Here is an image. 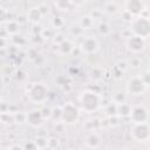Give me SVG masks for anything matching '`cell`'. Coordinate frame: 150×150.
Listing matches in <instances>:
<instances>
[{"instance_id": "cell-1", "label": "cell", "mask_w": 150, "mask_h": 150, "mask_svg": "<svg viewBox=\"0 0 150 150\" xmlns=\"http://www.w3.org/2000/svg\"><path fill=\"white\" fill-rule=\"evenodd\" d=\"M130 32L141 39L146 40L150 35V20L148 16L138 15L130 20Z\"/></svg>"}, {"instance_id": "cell-2", "label": "cell", "mask_w": 150, "mask_h": 150, "mask_svg": "<svg viewBox=\"0 0 150 150\" xmlns=\"http://www.w3.org/2000/svg\"><path fill=\"white\" fill-rule=\"evenodd\" d=\"M80 107L81 109L87 112V114H91L94 111H96L100 108L101 104V96L91 90H86L80 95Z\"/></svg>"}, {"instance_id": "cell-3", "label": "cell", "mask_w": 150, "mask_h": 150, "mask_svg": "<svg viewBox=\"0 0 150 150\" xmlns=\"http://www.w3.org/2000/svg\"><path fill=\"white\" fill-rule=\"evenodd\" d=\"M130 136L134 141L143 143L150 138V127L148 122H139L132 123L130 128Z\"/></svg>"}, {"instance_id": "cell-4", "label": "cell", "mask_w": 150, "mask_h": 150, "mask_svg": "<svg viewBox=\"0 0 150 150\" xmlns=\"http://www.w3.org/2000/svg\"><path fill=\"white\" fill-rule=\"evenodd\" d=\"M28 98L34 103H43L48 96V89L42 83H34L28 89Z\"/></svg>"}, {"instance_id": "cell-5", "label": "cell", "mask_w": 150, "mask_h": 150, "mask_svg": "<svg viewBox=\"0 0 150 150\" xmlns=\"http://www.w3.org/2000/svg\"><path fill=\"white\" fill-rule=\"evenodd\" d=\"M80 117V109L74 103H66L61 107V121L66 124L77 122Z\"/></svg>"}, {"instance_id": "cell-6", "label": "cell", "mask_w": 150, "mask_h": 150, "mask_svg": "<svg viewBox=\"0 0 150 150\" xmlns=\"http://www.w3.org/2000/svg\"><path fill=\"white\" fill-rule=\"evenodd\" d=\"M148 87L144 84V82L141 80L139 76H132L127 81L125 84V90L128 94L132 96H139L143 95L146 91Z\"/></svg>"}, {"instance_id": "cell-7", "label": "cell", "mask_w": 150, "mask_h": 150, "mask_svg": "<svg viewBox=\"0 0 150 150\" xmlns=\"http://www.w3.org/2000/svg\"><path fill=\"white\" fill-rule=\"evenodd\" d=\"M100 49V42L95 36H86L80 43V50L86 55H93Z\"/></svg>"}, {"instance_id": "cell-8", "label": "cell", "mask_w": 150, "mask_h": 150, "mask_svg": "<svg viewBox=\"0 0 150 150\" xmlns=\"http://www.w3.org/2000/svg\"><path fill=\"white\" fill-rule=\"evenodd\" d=\"M124 9H125L124 12L129 13L134 18V16H138V15L143 14V12L146 9V7H145L143 0H125Z\"/></svg>"}, {"instance_id": "cell-9", "label": "cell", "mask_w": 150, "mask_h": 150, "mask_svg": "<svg viewBox=\"0 0 150 150\" xmlns=\"http://www.w3.org/2000/svg\"><path fill=\"white\" fill-rule=\"evenodd\" d=\"M130 120L132 123H139V122H148L149 120V111L144 105H136L131 108Z\"/></svg>"}, {"instance_id": "cell-10", "label": "cell", "mask_w": 150, "mask_h": 150, "mask_svg": "<svg viewBox=\"0 0 150 150\" xmlns=\"http://www.w3.org/2000/svg\"><path fill=\"white\" fill-rule=\"evenodd\" d=\"M25 121L33 128H38L42 124V121H43V116L41 114V110H32L29 111L26 116H25Z\"/></svg>"}, {"instance_id": "cell-11", "label": "cell", "mask_w": 150, "mask_h": 150, "mask_svg": "<svg viewBox=\"0 0 150 150\" xmlns=\"http://www.w3.org/2000/svg\"><path fill=\"white\" fill-rule=\"evenodd\" d=\"M127 46L129 48V50H131L132 53H139L144 49L145 47V40L144 39H141L136 35H131L129 39H128V42H127Z\"/></svg>"}, {"instance_id": "cell-12", "label": "cell", "mask_w": 150, "mask_h": 150, "mask_svg": "<svg viewBox=\"0 0 150 150\" xmlns=\"http://www.w3.org/2000/svg\"><path fill=\"white\" fill-rule=\"evenodd\" d=\"M42 18V13L39 7H33L27 12V20L32 23H38Z\"/></svg>"}, {"instance_id": "cell-13", "label": "cell", "mask_w": 150, "mask_h": 150, "mask_svg": "<svg viewBox=\"0 0 150 150\" xmlns=\"http://www.w3.org/2000/svg\"><path fill=\"white\" fill-rule=\"evenodd\" d=\"M79 26L84 30V29H90L94 26V18L90 15H83L79 20Z\"/></svg>"}, {"instance_id": "cell-14", "label": "cell", "mask_w": 150, "mask_h": 150, "mask_svg": "<svg viewBox=\"0 0 150 150\" xmlns=\"http://www.w3.org/2000/svg\"><path fill=\"white\" fill-rule=\"evenodd\" d=\"M131 111V105L129 103L122 102L117 104V115L121 117H128Z\"/></svg>"}, {"instance_id": "cell-15", "label": "cell", "mask_w": 150, "mask_h": 150, "mask_svg": "<svg viewBox=\"0 0 150 150\" xmlns=\"http://www.w3.org/2000/svg\"><path fill=\"white\" fill-rule=\"evenodd\" d=\"M100 143H101V139H100L98 135L95 134V132L90 134V135L87 137V139H86V144H87L89 148H98V146H100Z\"/></svg>"}, {"instance_id": "cell-16", "label": "cell", "mask_w": 150, "mask_h": 150, "mask_svg": "<svg viewBox=\"0 0 150 150\" xmlns=\"http://www.w3.org/2000/svg\"><path fill=\"white\" fill-rule=\"evenodd\" d=\"M19 28H20V25L15 21V20H9L7 23H6V32L11 35H15L19 33Z\"/></svg>"}, {"instance_id": "cell-17", "label": "cell", "mask_w": 150, "mask_h": 150, "mask_svg": "<svg viewBox=\"0 0 150 150\" xmlns=\"http://www.w3.org/2000/svg\"><path fill=\"white\" fill-rule=\"evenodd\" d=\"M73 43L69 41V40H62L60 43H59V49H60V52L62 53V54H69V53H71V50H73Z\"/></svg>"}, {"instance_id": "cell-18", "label": "cell", "mask_w": 150, "mask_h": 150, "mask_svg": "<svg viewBox=\"0 0 150 150\" xmlns=\"http://www.w3.org/2000/svg\"><path fill=\"white\" fill-rule=\"evenodd\" d=\"M71 5H73L71 0H55V7L59 11H62V12L69 11Z\"/></svg>"}, {"instance_id": "cell-19", "label": "cell", "mask_w": 150, "mask_h": 150, "mask_svg": "<svg viewBox=\"0 0 150 150\" xmlns=\"http://www.w3.org/2000/svg\"><path fill=\"white\" fill-rule=\"evenodd\" d=\"M125 100H127V95L124 93H122V91H117V93H115L112 95V102L116 103V104L125 102Z\"/></svg>"}, {"instance_id": "cell-20", "label": "cell", "mask_w": 150, "mask_h": 150, "mask_svg": "<svg viewBox=\"0 0 150 150\" xmlns=\"http://www.w3.org/2000/svg\"><path fill=\"white\" fill-rule=\"evenodd\" d=\"M105 112L109 115V116H116L117 115V104L116 103H110L107 109H105Z\"/></svg>"}, {"instance_id": "cell-21", "label": "cell", "mask_w": 150, "mask_h": 150, "mask_svg": "<svg viewBox=\"0 0 150 150\" xmlns=\"http://www.w3.org/2000/svg\"><path fill=\"white\" fill-rule=\"evenodd\" d=\"M50 116L55 121H61V107H54L50 110Z\"/></svg>"}, {"instance_id": "cell-22", "label": "cell", "mask_w": 150, "mask_h": 150, "mask_svg": "<svg viewBox=\"0 0 150 150\" xmlns=\"http://www.w3.org/2000/svg\"><path fill=\"white\" fill-rule=\"evenodd\" d=\"M138 76H139V77H141V80L144 82V84H145L146 87H149V84H150V73H149V70L146 69V70L142 71Z\"/></svg>"}, {"instance_id": "cell-23", "label": "cell", "mask_w": 150, "mask_h": 150, "mask_svg": "<svg viewBox=\"0 0 150 150\" xmlns=\"http://www.w3.org/2000/svg\"><path fill=\"white\" fill-rule=\"evenodd\" d=\"M35 144L38 146V149H43V148H47V138H43V137H38L35 141Z\"/></svg>"}, {"instance_id": "cell-24", "label": "cell", "mask_w": 150, "mask_h": 150, "mask_svg": "<svg viewBox=\"0 0 150 150\" xmlns=\"http://www.w3.org/2000/svg\"><path fill=\"white\" fill-rule=\"evenodd\" d=\"M56 146H59V139H57V138L50 137V138L47 139V148L54 149V148H56Z\"/></svg>"}, {"instance_id": "cell-25", "label": "cell", "mask_w": 150, "mask_h": 150, "mask_svg": "<svg viewBox=\"0 0 150 150\" xmlns=\"http://www.w3.org/2000/svg\"><path fill=\"white\" fill-rule=\"evenodd\" d=\"M7 15H8L7 11H6L4 7H0V25L4 23V22L7 20Z\"/></svg>"}, {"instance_id": "cell-26", "label": "cell", "mask_w": 150, "mask_h": 150, "mask_svg": "<svg viewBox=\"0 0 150 150\" xmlns=\"http://www.w3.org/2000/svg\"><path fill=\"white\" fill-rule=\"evenodd\" d=\"M116 11H117V7L114 4H108L105 6V12L109 14H114V13H116Z\"/></svg>"}, {"instance_id": "cell-27", "label": "cell", "mask_w": 150, "mask_h": 150, "mask_svg": "<svg viewBox=\"0 0 150 150\" xmlns=\"http://www.w3.org/2000/svg\"><path fill=\"white\" fill-rule=\"evenodd\" d=\"M98 30H100V33H101V34L107 35V34L109 33V26H108L107 23H101V25H100Z\"/></svg>"}, {"instance_id": "cell-28", "label": "cell", "mask_w": 150, "mask_h": 150, "mask_svg": "<svg viewBox=\"0 0 150 150\" xmlns=\"http://www.w3.org/2000/svg\"><path fill=\"white\" fill-rule=\"evenodd\" d=\"M53 25H54L55 27H60V26H62V25H63V20H62V18H54V20H53Z\"/></svg>"}, {"instance_id": "cell-29", "label": "cell", "mask_w": 150, "mask_h": 150, "mask_svg": "<svg viewBox=\"0 0 150 150\" xmlns=\"http://www.w3.org/2000/svg\"><path fill=\"white\" fill-rule=\"evenodd\" d=\"M71 4H74V5H82L83 0H71Z\"/></svg>"}]
</instances>
